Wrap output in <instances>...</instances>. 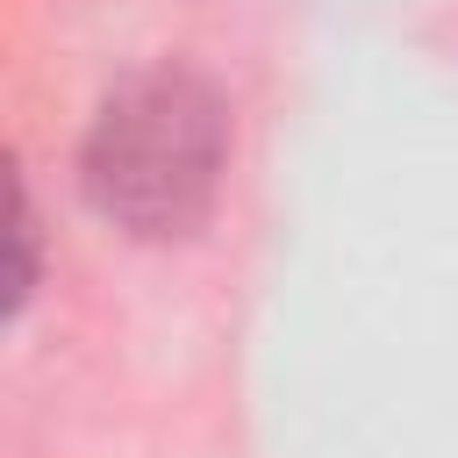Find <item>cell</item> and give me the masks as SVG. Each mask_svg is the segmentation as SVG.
Listing matches in <instances>:
<instances>
[{
  "instance_id": "6da1fadb",
  "label": "cell",
  "mask_w": 458,
  "mask_h": 458,
  "mask_svg": "<svg viewBox=\"0 0 458 458\" xmlns=\"http://www.w3.org/2000/svg\"><path fill=\"white\" fill-rule=\"evenodd\" d=\"M229 165V100L193 64L129 72L86 122L79 186L100 222L143 243L193 236Z\"/></svg>"
},
{
  "instance_id": "7a4b0ae2",
  "label": "cell",
  "mask_w": 458,
  "mask_h": 458,
  "mask_svg": "<svg viewBox=\"0 0 458 458\" xmlns=\"http://www.w3.org/2000/svg\"><path fill=\"white\" fill-rule=\"evenodd\" d=\"M36 286V222H29V193L14 179V200H7V315H21Z\"/></svg>"
}]
</instances>
